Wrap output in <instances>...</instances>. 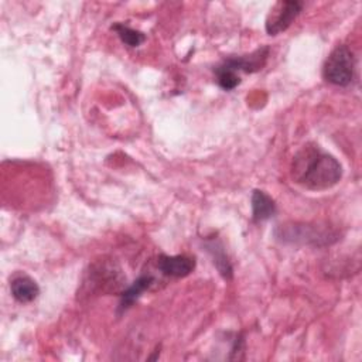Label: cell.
<instances>
[{"label":"cell","mask_w":362,"mask_h":362,"mask_svg":"<svg viewBox=\"0 0 362 362\" xmlns=\"http://www.w3.org/2000/svg\"><path fill=\"white\" fill-rule=\"evenodd\" d=\"M293 180L307 189L324 191L334 187L342 177L338 160L317 144H305L293 160Z\"/></svg>","instance_id":"6da1fadb"},{"label":"cell","mask_w":362,"mask_h":362,"mask_svg":"<svg viewBox=\"0 0 362 362\" xmlns=\"http://www.w3.org/2000/svg\"><path fill=\"white\" fill-rule=\"evenodd\" d=\"M279 240L284 243H298V245H314L325 246L338 240V233L327 226L310 225V223H284L276 230Z\"/></svg>","instance_id":"7a4b0ae2"},{"label":"cell","mask_w":362,"mask_h":362,"mask_svg":"<svg viewBox=\"0 0 362 362\" xmlns=\"http://www.w3.org/2000/svg\"><path fill=\"white\" fill-rule=\"evenodd\" d=\"M324 79L337 86H348L355 76V57L346 45H338L328 55L324 68Z\"/></svg>","instance_id":"3957f363"},{"label":"cell","mask_w":362,"mask_h":362,"mask_svg":"<svg viewBox=\"0 0 362 362\" xmlns=\"http://www.w3.org/2000/svg\"><path fill=\"white\" fill-rule=\"evenodd\" d=\"M303 3L297 0H284L277 1L266 18V31L269 35H277L286 31L296 17L300 14Z\"/></svg>","instance_id":"277c9868"},{"label":"cell","mask_w":362,"mask_h":362,"mask_svg":"<svg viewBox=\"0 0 362 362\" xmlns=\"http://www.w3.org/2000/svg\"><path fill=\"white\" fill-rule=\"evenodd\" d=\"M157 267L163 274L180 279L188 276L195 269V259L187 255H161L157 259Z\"/></svg>","instance_id":"5b68a950"},{"label":"cell","mask_w":362,"mask_h":362,"mask_svg":"<svg viewBox=\"0 0 362 362\" xmlns=\"http://www.w3.org/2000/svg\"><path fill=\"white\" fill-rule=\"evenodd\" d=\"M267 57H269V47H262L249 55L226 58L222 64L229 69H232L233 72H236L238 75L240 71L252 74L263 68Z\"/></svg>","instance_id":"8992f818"},{"label":"cell","mask_w":362,"mask_h":362,"mask_svg":"<svg viewBox=\"0 0 362 362\" xmlns=\"http://www.w3.org/2000/svg\"><path fill=\"white\" fill-rule=\"evenodd\" d=\"M13 297L20 303H31L40 294V287L34 279L27 274H18L10 281Z\"/></svg>","instance_id":"52a82bcc"},{"label":"cell","mask_w":362,"mask_h":362,"mask_svg":"<svg viewBox=\"0 0 362 362\" xmlns=\"http://www.w3.org/2000/svg\"><path fill=\"white\" fill-rule=\"evenodd\" d=\"M276 212V204L264 191L255 189L252 194V218L255 222H262L272 218Z\"/></svg>","instance_id":"ba28073f"},{"label":"cell","mask_w":362,"mask_h":362,"mask_svg":"<svg viewBox=\"0 0 362 362\" xmlns=\"http://www.w3.org/2000/svg\"><path fill=\"white\" fill-rule=\"evenodd\" d=\"M153 283H154V277L150 274H141L139 279H136L126 290L122 291L119 310L124 311L129 307H132L133 303L141 296V293L147 290Z\"/></svg>","instance_id":"9c48e42d"},{"label":"cell","mask_w":362,"mask_h":362,"mask_svg":"<svg viewBox=\"0 0 362 362\" xmlns=\"http://www.w3.org/2000/svg\"><path fill=\"white\" fill-rule=\"evenodd\" d=\"M208 247V252L212 255V259H214V263L215 266L218 267L219 273L225 277V279H230L232 277V266L225 255V250H223V246L221 242H209L206 245Z\"/></svg>","instance_id":"30bf717a"},{"label":"cell","mask_w":362,"mask_h":362,"mask_svg":"<svg viewBox=\"0 0 362 362\" xmlns=\"http://www.w3.org/2000/svg\"><path fill=\"white\" fill-rule=\"evenodd\" d=\"M215 76H216L218 85L225 90H232L240 83V76L232 69H229L228 66H225L223 64H219L215 68Z\"/></svg>","instance_id":"8fae6325"},{"label":"cell","mask_w":362,"mask_h":362,"mask_svg":"<svg viewBox=\"0 0 362 362\" xmlns=\"http://www.w3.org/2000/svg\"><path fill=\"white\" fill-rule=\"evenodd\" d=\"M112 28L117 33V35L122 40V42H124L129 47H139L146 40L143 33H140L137 30H133L129 25H124L122 23L115 24Z\"/></svg>","instance_id":"7c38bea8"}]
</instances>
